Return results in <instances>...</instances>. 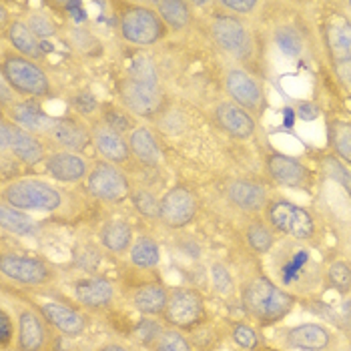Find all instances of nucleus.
<instances>
[{
	"label": "nucleus",
	"mask_w": 351,
	"mask_h": 351,
	"mask_svg": "<svg viewBox=\"0 0 351 351\" xmlns=\"http://www.w3.org/2000/svg\"><path fill=\"white\" fill-rule=\"evenodd\" d=\"M271 267L275 283L295 298L311 295L324 283L325 271L315 261L311 249L293 239L275 249Z\"/></svg>",
	"instance_id": "nucleus-1"
},
{
	"label": "nucleus",
	"mask_w": 351,
	"mask_h": 351,
	"mask_svg": "<svg viewBox=\"0 0 351 351\" xmlns=\"http://www.w3.org/2000/svg\"><path fill=\"white\" fill-rule=\"evenodd\" d=\"M298 298L265 275H255L241 285V305L249 317L263 327L279 324L289 315Z\"/></svg>",
	"instance_id": "nucleus-2"
},
{
	"label": "nucleus",
	"mask_w": 351,
	"mask_h": 351,
	"mask_svg": "<svg viewBox=\"0 0 351 351\" xmlns=\"http://www.w3.org/2000/svg\"><path fill=\"white\" fill-rule=\"evenodd\" d=\"M265 221L273 231L291 237L299 243H309L315 233L317 225L313 215L298 203H291L287 199H273L265 205Z\"/></svg>",
	"instance_id": "nucleus-3"
},
{
	"label": "nucleus",
	"mask_w": 351,
	"mask_h": 351,
	"mask_svg": "<svg viewBox=\"0 0 351 351\" xmlns=\"http://www.w3.org/2000/svg\"><path fill=\"white\" fill-rule=\"evenodd\" d=\"M2 79L16 93L28 99L51 97V81L47 73L32 60L19 53L2 54Z\"/></svg>",
	"instance_id": "nucleus-4"
},
{
	"label": "nucleus",
	"mask_w": 351,
	"mask_h": 351,
	"mask_svg": "<svg viewBox=\"0 0 351 351\" xmlns=\"http://www.w3.org/2000/svg\"><path fill=\"white\" fill-rule=\"evenodd\" d=\"M2 203L21 211H56L62 203V195L47 181L19 179L4 185Z\"/></svg>",
	"instance_id": "nucleus-5"
},
{
	"label": "nucleus",
	"mask_w": 351,
	"mask_h": 351,
	"mask_svg": "<svg viewBox=\"0 0 351 351\" xmlns=\"http://www.w3.org/2000/svg\"><path fill=\"white\" fill-rule=\"evenodd\" d=\"M121 34L127 43L138 47H149L165 38L167 25L155 8L129 4L121 12Z\"/></svg>",
	"instance_id": "nucleus-6"
},
{
	"label": "nucleus",
	"mask_w": 351,
	"mask_h": 351,
	"mask_svg": "<svg viewBox=\"0 0 351 351\" xmlns=\"http://www.w3.org/2000/svg\"><path fill=\"white\" fill-rule=\"evenodd\" d=\"M205 298L195 287H175L169 293V303L162 313V322L167 327H175L179 331H193L195 327L205 324Z\"/></svg>",
	"instance_id": "nucleus-7"
},
{
	"label": "nucleus",
	"mask_w": 351,
	"mask_h": 351,
	"mask_svg": "<svg viewBox=\"0 0 351 351\" xmlns=\"http://www.w3.org/2000/svg\"><path fill=\"white\" fill-rule=\"evenodd\" d=\"M0 273L4 281L27 287H47L56 279V271L49 263L19 253H4L0 257Z\"/></svg>",
	"instance_id": "nucleus-8"
},
{
	"label": "nucleus",
	"mask_w": 351,
	"mask_h": 351,
	"mask_svg": "<svg viewBox=\"0 0 351 351\" xmlns=\"http://www.w3.org/2000/svg\"><path fill=\"white\" fill-rule=\"evenodd\" d=\"M86 189L95 199L105 203H119L133 193L125 173L108 161L95 162L86 177Z\"/></svg>",
	"instance_id": "nucleus-9"
},
{
	"label": "nucleus",
	"mask_w": 351,
	"mask_h": 351,
	"mask_svg": "<svg viewBox=\"0 0 351 351\" xmlns=\"http://www.w3.org/2000/svg\"><path fill=\"white\" fill-rule=\"evenodd\" d=\"M0 147L2 155L10 153L16 161L25 165H38L45 159V145L38 136L12 123L6 114H2L0 121Z\"/></svg>",
	"instance_id": "nucleus-10"
},
{
	"label": "nucleus",
	"mask_w": 351,
	"mask_h": 351,
	"mask_svg": "<svg viewBox=\"0 0 351 351\" xmlns=\"http://www.w3.org/2000/svg\"><path fill=\"white\" fill-rule=\"evenodd\" d=\"M121 101L131 114L149 119L161 112L165 105V95L159 84H147V82L133 81L127 77L121 82Z\"/></svg>",
	"instance_id": "nucleus-11"
},
{
	"label": "nucleus",
	"mask_w": 351,
	"mask_h": 351,
	"mask_svg": "<svg viewBox=\"0 0 351 351\" xmlns=\"http://www.w3.org/2000/svg\"><path fill=\"white\" fill-rule=\"evenodd\" d=\"M197 209H199V203H197L195 193L183 185H177L161 197L159 219L169 229H183L195 219Z\"/></svg>",
	"instance_id": "nucleus-12"
},
{
	"label": "nucleus",
	"mask_w": 351,
	"mask_h": 351,
	"mask_svg": "<svg viewBox=\"0 0 351 351\" xmlns=\"http://www.w3.org/2000/svg\"><path fill=\"white\" fill-rule=\"evenodd\" d=\"M265 169L269 177L281 187L309 191L313 187V173L307 165L298 161L295 157L283 153H269L265 159Z\"/></svg>",
	"instance_id": "nucleus-13"
},
{
	"label": "nucleus",
	"mask_w": 351,
	"mask_h": 351,
	"mask_svg": "<svg viewBox=\"0 0 351 351\" xmlns=\"http://www.w3.org/2000/svg\"><path fill=\"white\" fill-rule=\"evenodd\" d=\"M36 311L45 322L64 337H79L86 329V315L79 307H73L62 301H38L34 303Z\"/></svg>",
	"instance_id": "nucleus-14"
},
{
	"label": "nucleus",
	"mask_w": 351,
	"mask_h": 351,
	"mask_svg": "<svg viewBox=\"0 0 351 351\" xmlns=\"http://www.w3.org/2000/svg\"><path fill=\"white\" fill-rule=\"evenodd\" d=\"M49 327L36 307H25L16 319V351H45L49 346Z\"/></svg>",
	"instance_id": "nucleus-15"
},
{
	"label": "nucleus",
	"mask_w": 351,
	"mask_h": 351,
	"mask_svg": "<svg viewBox=\"0 0 351 351\" xmlns=\"http://www.w3.org/2000/svg\"><path fill=\"white\" fill-rule=\"evenodd\" d=\"M73 295L84 309L101 311L112 305L114 295H117V285L107 277L88 275L73 283Z\"/></svg>",
	"instance_id": "nucleus-16"
},
{
	"label": "nucleus",
	"mask_w": 351,
	"mask_h": 351,
	"mask_svg": "<svg viewBox=\"0 0 351 351\" xmlns=\"http://www.w3.org/2000/svg\"><path fill=\"white\" fill-rule=\"evenodd\" d=\"M225 88L235 105L245 110L259 112L263 108V88L249 73L241 69H233L225 77Z\"/></svg>",
	"instance_id": "nucleus-17"
},
{
	"label": "nucleus",
	"mask_w": 351,
	"mask_h": 351,
	"mask_svg": "<svg viewBox=\"0 0 351 351\" xmlns=\"http://www.w3.org/2000/svg\"><path fill=\"white\" fill-rule=\"evenodd\" d=\"M283 343L289 350L327 351L333 343V335L322 324H301L285 331Z\"/></svg>",
	"instance_id": "nucleus-18"
},
{
	"label": "nucleus",
	"mask_w": 351,
	"mask_h": 351,
	"mask_svg": "<svg viewBox=\"0 0 351 351\" xmlns=\"http://www.w3.org/2000/svg\"><path fill=\"white\" fill-rule=\"evenodd\" d=\"M47 136L54 145L60 147V151H71V153H79V155L88 149V145L93 141V133L82 125L81 121H77L73 117L56 119L53 129L49 131Z\"/></svg>",
	"instance_id": "nucleus-19"
},
{
	"label": "nucleus",
	"mask_w": 351,
	"mask_h": 351,
	"mask_svg": "<svg viewBox=\"0 0 351 351\" xmlns=\"http://www.w3.org/2000/svg\"><path fill=\"white\" fill-rule=\"evenodd\" d=\"M45 171L60 183H79L88 177V162L79 153L54 151L45 161Z\"/></svg>",
	"instance_id": "nucleus-20"
},
{
	"label": "nucleus",
	"mask_w": 351,
	"mask_h": 351,
	"mask_svg": "<svg viewBox=\"0 0 351 351\" xmlns=\"http://www.w3.org/2000/svg\"><path fill=\"white\" fill-rule=\"evenodd\" d=\"M4 114H6L12 123H16L19 127H23L25 131L32 133V135H36V133H47V135H49V131L53 129L54 121H56V119L49 117V114L43 110L40 103H38L36 99L16 101L12 107L4 110Z\"/></svg>",
	"instance_id": "nucleus-21"
},
{
	"label": "nucleus",
	"mask_w": 351,
	"mask_h": 351,
	"mask_svg": "<svg viewBox=\"0 0 351 351\" xmlns=\"http://www.w3.org/2000/svg\"><path fill=\"white\" fill-rule=\"evenodd\" d=\"M93 143L97 147V151L112 165H123L131 159V149H129V141L123 135H119L117 131L108 129L105 123H101L99 119H95L93 127Z\"/></svg>",
	"instance_id": "nucleus-22"
},
{
	"label": "nucleus",
	"mask_w": 351,
	"mask_h": 351,
	"mask_svg": "<svg viewBox=\"0 0 351 351\" xmlns=\"http://www.w3.org/2000/svg\"><path fill=\"white\" fill-rule=\"evenodd\" d=\"M169 289L159 281H147L141 283L131 295V305L141 315L149 317H162L167 303H169Z\"/></svg>",
	"instance_id": "nucleus-23"
},
{
	"label": "nucleus",
	"mask_w": 351,
	"mask_h": 351,
	"mask_svg": "<svg viewBox=\"0 0 351 351\" xmlns=\"http://www.w3.org/2000/svg\"><path fill=\"white\" fill-rule=\"evenodd\" d=\"M215 119L219 127L233 138H249L255 133V123L251 114L233 101L219 103L215 108Z\"/></svg>",
	"instance_id": "nucleus-24"
},
{
	"label": "nucleus",
	"mask_w": 351,
	"mask_h": 351,
	"mask_svg": "<svg viewBox=\"0 0 351 351\" xmlns=\"http://www.w3.org/2000/svg\"><path fill=\"white\" fill-rule=\"evenodd\" d=\"M213 36L217 45L227 53H241L247 47V30L245 25L233 14H219L213 21Z\"/></svg>",
	"instance_id": "nucleus-25"
},
{
	"label": "nucleus",
	"mask_w": 351,
	"mask_h": 351,
	"mask_svg": "<svg viewBox=\"0 0 351 351\" xmlns=\"http://www.w3.org/2000/svg\"><path fill=\"white\" fill-rule=\"evenodd\" d=\"M325 47L333 62L351 58V21L348 16H333L325 27Z\"/></svg>",
	"instance_id": "nucleus-26"
},
{
	"label": "nucleus",
	"mask_w": 351,
	"mask_h": 351,
	"mask_svg": "<svg viewBox=\"0 0 351 351\" xmlns=\"http://www.w3.org/2000/svg\"><path fill=\"white\" fill-rule=\"evenodd\" d=\"M229 199L233 205H237L239 209L249 211V213H255V211H265V205H267V193L265 189L259 185V183H253V181H233L229 185Z\"/></svg>",
	"instance_id": "nucleus-27"
},
{
	"label": "nucleus",
	"mask_w": 351,
	"mask_h": 351,
	"mask_svg": "<svg viewBox=\"0 0 351 351\" xmlns=\"http://www.w3.org/2000/svg\"><path fill=\"white\" fill-rule=\"evenodd\" d=\"M129 149L131 155L145 167H159L162 161V153L155 141L153 133L147 127H136L129 135Z\"/></svg>",
	"instance_id": "nucleus-28"
},
{
	"label": "nucleus",
	"mask_w": 351,
	"mask_h": 351,
	"mask_svg": "<svg viewBox=\"0 0 351 351\" xmlns=\"http://www.w3.org/2000/svg\"><path fill=\"white\" fill-rule=\"evenodd\" d=\"M4 36L8 38V43L14 47V51L27 58H40L43 56V47L38 43V38L32 34V30L28 28L27 23L23 21H12L8 28L4 30Z\"/></svg>",
	"instance_id": "nucleus-29"
},
{
	"label": "nucleus",
	"mask_w": 351,
	"mask_h": 351,
	"mask_svg": "<svg viewBox=\"0 0 351 351\" xmlns=\"http://www.w3.org/2000/svg\"><path fill=\"white\" fill-rule=\"evenodd\" d=\"M133 241H135L133 229L127 221H108L101 229V243L110 253L123 255V253L131 251Z\"/></svg>",
	"instance_id": "nucleus-30"
},
{
	"label": "nucleus",
	"mask_w": 351,
	"mask_h": 351,
	"mask_svg": "<svg viewBox=\"0 0 351 351\" xmlns=\"http://www.w3.org/2000/svg\"><path fill=\"white\" fill-rule=\"evenodd\" d=\"M327 141L333 151L346 165H351V121L350 119H329Z\"/></svg>",
	"instance_id": "nucleus-31"
},
{
	"label": "nucleus",
	"mask_w": 351,
	"mask_h": 351,
	"mask_svg": "<svg viewBox=\"0 0 351 351\" xmlns=\"http://www.w3.org/2000/svg\"><path fill=\"white\" fill-rule=\"evenodd\" d=\"M129 259L136 269H155L161 263V245L149 235H141L133 241L129 251Z\"/></svg>",
	"instance_id": "nucleus-32"
},
{
	"label": "nucleus",
	"mask_w": 351,
	"mask_h": 351,
	"mask_svg": "<svg viewBox=\"0 0 351 351\" xmlns=\"http://www.w3.org/2000/svg\"><path fill=\"white\" fill-rule=\"evenodd\" d=\"M324 283L339 293L341 298H348L351 293V261L346 259H335L325 267Z\"/></svg>",
	"instance_id": "nucleus-33"
},
{
	"label": "nucleus",
	"mask_w": 351,
	"mask_h": 351,
	"mask_svg": "<svg viewBox=\"0 0 351 351\" xmlns=\"http://www.w3.org/2000/svg\"><path fill=\"white\" fill-rule=\"evenodd\" d=\"M0 225L4 231H10L14 235H32L36 231V221L27 211L14 209L6 203L0 207Z\"/></svg>",
	"instance_id": "nucleus-34"
},
{
	"label": "nucleus",
	"mask_w": 351,
	"mask_h": 351,
	"mask_svg": "<svg viewBox=\"0 0 351 351\" xmlns=\"http://www.w3.org/2000/svg\"><path fill=\"white\" fill-rule=\"evenodd\" d=\"M165 322H159L157 317H149V315H141V319H136L133 327H131V333L129 337L135 341L136 346L145 348V350H151L155 346V341L159 339L162 331H165Z\"/></svg>",
	"instance_id": "nucleus-35"
},
{
	"label": "nucleus",
	"mask_w": 351,
	"mask_h": 351,
	"mask_svg": "<svg viewBox=\"0 0 351 351\" xmlns=\"http://www.w3.org/2000/svg\"><path fill=\"white\" fill-rule=\"evenodd\" d=\"M99 121L105 123L108 129L117 131L119 135H131L135 131L136 125L135 117L127 110L125 107H117V105H103L101 107V114H99Z\"/></svg>",
	"instance_id": "nucleus-36"
},
{
	"label": "nucleus",
	"mask_w": 351,
	"mask_h": 351,
	"mask_svg": "<svg viewBox=\"0 0 351 351\" xmlns=\"http://www.w3.org/2000/svg\"><path fill=\"white\" fill-rule=\"evenodd\" d=\"M155 10L162 19L167 28L173 30H183L189 25V4L179 2V0H165V2H155Z\"/></svg>",
	"instance_id": "nucleus-37"
},
{
	"label": "nucleus",
	"mask_w": 351,
	"mask_h": 351,
	"mask_svg": "<svg viewBox=\"0 0 351 351\" xmlns=\"http://www.w3.org/2000/svg\"><path fill=\"white\" fill-rule=\"evenodd\" d=\"M245 239L247 245L259 255H267L275 249V233L267 225V221H253L245 231Z\"/></svg>",
	"instance_id": "nucleus-38"
},
{
	"label": "nucleus",
	"mask_w": 351,
	"mask_h": 351,
	"mask_svg": "<svg viewBox=\"0 0 351 351\" xmlns=\"http://www.w3.org/2000/svg\"><path fill=\"white\" fill-rule=\"evenodd\" d=\"M319 169L327 179L339 183L351 195V169L337 155L329 153L319 159Z\"/></svg>",
	"instance_id": "nucleus-39"
},
{
	"label": "nucleus",
	"mask_w": 351,
	"mask_h": 351,
	"mask_svg": "<svg viewBox=\"0 0 351 351\" xmlns=\"http://www.w3.org/2000/svg\"><path fill=\"white\" fill-rule=\"evenodd\" d=\"M149 351H193V343L189 337L183 335V331L175 327H165V331Z\"/></svg>",
	"instance_id": "nucleus-40"
},
{
	"label": "nucleus",
	"mask_w": 351,
	"mask_h": 351,
	"mask_svg": "<svg viewBox=\"0 0 351 351\" xmlns=\"http://www.w3.org/2000/svg\"><path fill=\"white\" fill-rule=\"evenodd\" d=\"M231 339H233V343L239 350L261 351V348H263L259 331L247 324H233V327H231Z\"/></svg>",
	"instance_id": "nucleus-41"
},
{
	"label": "nucleus",
	"mask_w": 351,
	"mask_h": 351,
	"mask_svg": "<svg viewBox=\"0 0 351 351\" xmlns=\"http://www.w3.org/2000/svg\"><path fill=\"white\" fill-rule=\"evenodd\" d=\"M273 38H275L279 51L283 54H287V56H291V58L299 56L301 51H303V43H301V36H299V32L295 28L279 27L275 30Z\"/></svg>",
	"instance_id": "nucleus-42"
},
{
	"label": "nucleus",
	"mask_w": 351,
	"mask_h": 351,
	"mask_svg": "<svg viewBox=\"0 0 351 351\" xmlns=\"http://www.w3.org/2000/svg\"><path fill=\"white\" fill-rule=\"evenodd\" d=\"M131 201L135 205V209L143 217H149V219H159V207H161V201L151 193L149 189H133L131 193Z\"/></svg>",
	"instance_id": "nucleus-43"
},
{
	"label": "nucleus",
	"mask_w": 351,
	"mask_h": 351,
	"mask_svg": "<svg viewBox=\"0 0 351 351\" xmlns=\"http://www.w3.org/2000/svg\"><path fill=\"white\" fill-rule=\"evenodd\" d=\"M211 283H213V289L221 298H233L235 295V283H233V277L229 269L223 265V263H213L211 265Z\"/></svg>",
	"instance_id": "nucleus-44"
},
{
	"label": "nucleus",
	"mask_w": 351,
	"mask_h": 351,
	"mask_svg": "<svg viewBox=\"0 0 351 351\" xmlns=\"http://www.w3.org/2000/svg\"><path fill=\"white\" fill-rule=\"evenodd\" d=\"M129 79L138 82H147V84H159V75L155 64L149 58H135V62L129 69Z\"/></svg>",
	"instance_id": "nucleus-45"
},
{
	"label": "nucleus",
	"mask_w": 351,
	"mask_h": 351,
	"mask_svg": "<svg viewBox=\"0 0 351 351\" xmlns=\"http://www.w3.org/2000/svg\"><path fill=\"white\" fill-rule=\"evenodd\" d=\"M71 105H73V110H75L77 114L84 117V119H93V117L99 119V114H101V105H99V101H97L95 95H90L88 90L75 95L73 101H71Z\"/></svg>",
	"instance_id": "nucleus-46"
},
{
	"label": "nucleus",
	"mask_w": 351,
	"mask_h": 351,
	"mask_svg": "<svg viewBox=\"0 0 351 351\" xmlns=\"http://www.w3.org/2000/svg\"><path fill=\"white\" fill-rule=\"evenodd\" d=\"M27 25L28 28L32 30V34H34L36 38H51V36H54V32H56L53 21H51L47 14H43V12H34V14H30V19H28Z\"/></svg>",
	"instance_id": "nucleus-47"
},
{
	"label": "nucleus",
	"mask_w": 351,
	"mask_h": 351,
	"mask_svg": "<svg viewBox=\"0 0 351 351\" xmlns=\"http://www.w3.org/2000/svg\"><path fill=\"white\" fill-rule=\"evenodd\" d=\"M14 341V319L6 307L0 309V346L2 351H8L10 343Z\"/></svg>",
	"instance_id": "nucleus-48"
},
{
	"label": "nucleus",
	"mask_w": 351,
	"mask_h": 351,
	"mask_svg": "<svg viewBox=\"0 0 351 351\" xmlns=\"http://www.w3.org/2000/svg\"><path fill=\"white\" fill-rule=\"evenodd\" d=\"M333 73H335L339 84L346 88V93L351 97V58H348V60H339V62H333Z\"/></svg>",
	"instance_id": "nucleus-49"
},
{
	"label": "nucleus",
	"mask_w": 351,
	"mask_h": 351,
	"mask_svg": "<svg viewBox=\"0 0 351 351\" xmlns=\"http://www.w3.org/2000/svg\"><path fill=\"white\" fill-rule=\"evenodd\" d=\"M223 6L233 10V12H237V14L239 12L241 14H249V12H253L259 6V2L257 0H223Z\"/></svg>",
	"instance_id": "nucleus-50"
},
{
	"label": "nucleus",
	"mask_w": 351,
	"mask_h": 351,
	"mask_svg": "<svg viewBox=\"0 0 351 351\" xmlns=\"http://www.w3.org/2000/svg\"><path fill=\"white\" fill-rule=\"evenodd\" d=\"M319 114H322V110H319V107H317L315 103H309V101L299 103L298 117L301 121H315Z\"/></svg>",
	"instance_id": "nucleus-51"
},
{
	"label": "nucleus",
	"mask_w": 351,
	"mask_h": 351,
	"mask_svg": "<svg viewBox=\"0 0 351 351\" xmlns=\"http://www.w3.org/2000/svg\"><path fill=\"white\" fill-rule=\"evenodd\" d=\"M0 103H2V108H10L14 103H16V90L8 84V82L0 81Z\"/></svg>",
	"instance_id": "nucleus-52"
},
{
	"label": "nucleus",
	"mask_w": 351,
	"mask_h": 351,
	"mask_svg": "<svg viewBox=\"0 0 351 351\" xmlns=\"http://www.w3.org/2000/svg\"><path fill=\"white\" fill-rule=\"evenodd\" d=\"M95 351H133V350H131L127 343L112 339V341H105V343H101V346H99Z\"/></svg>",
	"instance_id": "nucleus-53"
},
{
	"label": "nucleus",
	"mask_w": 351,
	"mask_h": 351,
	"mask_svg": "<svg viewBox=\"0 0 351 351\" xmlns=\"http://www.w3.org/2000/svg\"><path fill=\"white\" fill-rule=\"evenodd\" d=\"M339 315H341V319H343V327H346V331H350L351 333V298L343 301Z\"/></svg>",
	"instance_id": "nucleus-54"
},
{
	"label": "nucleus",
	"mask_w": 351,
	"mask_h": 351,
	"mask_svg": "<svg viewBox=\"0 0 351 351\" xmlns=\"http://www.w3.org/2000/svg\"><path fill=\"white\" fill-rule=\"evenodd\" d=\"M293 121H295V110L293 108H285V112H283V127L285 129H291L293 127Z\"/></svg>",
	"instance_id": "nucleus-55"
},
{
	"label": "nucleus",
	"mask_w": 351,
	"mask_h": 351,
	"mask_svg": "<svg viewBox=\"0 0 351 351\" xmlns=\"http://www.w3.org/2000/svg\"><path fill=\"white\" fill-rule=\"evenodd\" d=\"M261 351H279V350H261Z\"/></svg>",
	"instance_id": "nucleus-56"
},
{
	"label": "nucleus",
	"mask_w": 351,
	"mask_h": 351,
	"mask_svg": "<svg viewBox=\"0 0 351 351\" xmlns=\"http://www.w3.org/2000/svg\"><path fill=\"white\" fill-rule=\"evenodd\" d=\"M348 6H350V8H351V2H350V4H348Z\"/></svg>",
	"instance_id": "nucleus-57"
}]
</instances>
